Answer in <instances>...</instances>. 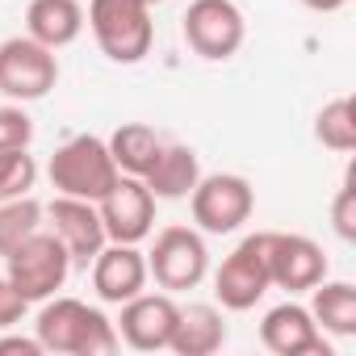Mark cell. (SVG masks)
Returning a JSON list of instances; mask_svg holds the SVG:
<instances>
[{"mask_svg":"<svg viewBox=\"0 0 356 356\" xmlns=\"http://www.w3.org/2000/svg\"><path fill=\"white\" fill-rule=\"evenodd\" d=\"M38 339L47 352H67V356H113L118 352V327L97 310L76 298H47L38 310Z\"/></svg>","mask_w":356,"mask_h":356,"instance_id":"6da1fadb","label":"cell"},{"mask_svg":"<svg viewBox=\"0 0 356 356\" xmlns=\"http://www.w3.org/2000/svg\"><path fill=\"white\" fill-rule=\"evenodd\" d=\"M118 163L109 155V143L97 134H76L51 155V185L59 197H80V202H101L118 185Z\"/></svg>","mask_w":356,"mask_h":356,"instance_id":"7a4b0ae2","label":"cell"},{"mask_svg":"<svg viewBox=\"0 0 356 356\" xmlns=\"http://www.w3.org/2000/svg\"><path fill=\"white\" fill-rule=\"evenodd\" d=\"M88 26L97 34V47L113 63H138L151 51L155 26L151 9L143 0H92L88 5Z\"/></svg>","mask_w":356,"mask_h":356,"instance_id":"3957f363","label":"cell"},{"mask_svg":"<svg viewBox=\"0 0 356 356\" xmlns=\"http://www.w3.org/2000/svg\"><path fill=\"white\" fill-rule=\"evenodd\" d=\"M5 264H9V281L22 289L26 302H47V298H55V289H63V281H67V273H72L67 248L59 243L55 231H42V227H38L30 239H22V243L5 256Z\"/></svg>","mask_w":356,"mask_h":356,"instance_id":"277c9868","label":"cell"},{"mask_svg":"<svg viewBox=\"0 0 356 356\" xmlns=\"http://www.w3.org/2000/svg\"><path fill=\"white\" fill-rule=\"evenodd\" d=\"M268 252H273V231H256L222 260V268L214 277V293L227 310H252L268 293V285H273Z\"/></svg>","mask_w":356,"mask_h":356,"instance_id":"5b68a950","label":"cell"},{"mask_svg":"<svg viewBox=\"0 0 356 356\" xmlns=\"http://www.w3.org/2000/svg\"><path fill=\"white\" fill-rule=\"evenodd\" d=\"M189 206H193V222L206 231V235H231L239 231L252 210H256V193L243 176L235 172H214V176H202L189 193Z\"/></svg>","mask_w":356,"mask_h":356,"instance_id":"8992f818","label":"cell"},{"mask_svg":"<svg viewBox=\"0 0 356 356\" xmlns=\"http://www.w3.org/2000/svg\"><path fill=\"white\" fill-rule=\"evenodd\" d=\"M210 268V252H206V239L189 227H168L155 235V248L147 252V277H155L159 289L168 293H181V289H193L202 285Z\"/></svg>","mask_w":356,"mask_h":356,"instance_id":"52a82bcc","label":"cell"},{"mask_svg":"<svg viewBox=\"0 0 356 356\" xmlns=\"http://www.w3.org/2000/svg\"><path fill=\"white\" fill-rule=\"evenodd\" d=\"M185 42L193 55L210 59V63H222L231 59L239 47H243V13L235 0H193V5L185 9Z\"/></svg>","mask_w":356,"mask_h":356,"instance_id":"ba28073f","label":"cell"},{"mask_svg":"<svg viewBox=\"0 0 356 356\" xmlns=\"http://www.w3.org/2000/svg\"><path fill=\"white\" fill-rule=\"evenodd\" d=\"M59 80L55 51L26 38H5L0 42V92L13 101H42Z\"/></svg>","mask_w":356,"mask_h":356,"instance_id":"9c48e42d","label":"cell"},{"mask_svg":"<svg viewBox=\"0 0 356 356\" xmlns=\"http://www.w3.org/2000/svg\"><path fill=\"white\" fill-rule=\"evenodd\" d=\"M97 214L109 243H143L155 227V193L143 176H118V185L97 202Z\"/></svg>","mask_w":356,"mask_h":356,"instance_id":"30bf717a","label":"cell"},{"mask_svg":"<svg viewBox=\"0 0 356 356\" xmlns=\"http://www.w3.org/2000/svg\"><path fill=\"white\" fill-rule=\"evenodd\" d=\"M176 306L168 293H134L130 302H122V318H118V335L134 348V352H159L172 339L176 327Z\"/></svg>","mask_w":356,"mask_h":356,"instance_id":"8fae6325","label":"cell"},{"mask_svg":"<svg viewBox=\"0 0 356 356\" xmlns=\"http://www.w3.org/2000/svg\"><path fill=\"white\" fill-rule=\"evenodd\" d=\"M260 343L277 356H327V339L314 323V314L298 302H281L260 323Z\"/></svg>","mask_w":356,"mask_h":356,"instance_id":"7c38bea8","label":"cell"},{"mask_svg":"<svg viewBox=\"0 0 356 356\" xmlns=\"http://www.w3.org/2000/svg\"><path fill=\"white\" fill-rule=\"evenodd\" d=\"M268 273H273V285H281L289 293H310L327 277V256L306 235H281V231H273Z\"/></svg>","mask_w":356,"mask_h":356,"instance_id":"4fadbf2b","label":"cell"},{"mask_svg":"<svg viewBox=\"0 0 356 356\" xmlns=\"http://www.w3.org/2000/svg\"><path fill=\"white\" fill-rule=\"evenodd\" d=\"M47 214H51L55 235H59V243L67 248L72 264H80V268H88V264L97 260V252L109 243V239H105V227H101V214H97V202L55 197Z\"/></svg>","mask_w":356,"mask_h":356,"instance_id":"5bb4252c","label":"cell"},{"mask_svg":"<svg viewBox=\"0 0 356 356\" xmlns=\"http://www.w3.org/2000/svg\"><path fill=\"white\" fill-rule=\"evenodd\" d=\"M147 285V256L134 243H109L97 252L92 260V289L101 293V302H130L134 293H143Z\"/></svg>","mask_w":356,"mask_h":356,"instance_id":"9a60e30c","label":"cell"},{"mask_svg":"<svg viewBox=\"0 0 356 356\" xmlns=\"http://www.w3.org/2000/svg\"><path fill=\"white\" fill-rule=\"evenodd\" d=\"M197 181H202V163H197V151L185 143H163L151 172L143 176V185L155 193V202H181L193 193Z\"/></svg>","mask_w":356,"mask_h":356,"instance_id":"2e32d148","label":"cell"},{"mask_svg":"<svg viewBox=\"0 0 356 356\" xmlns=\"http://www.w3.org/2000/svg\"><path fill=\"white\" fill-rule=\"evenodd\" d=\"M84 30V5L80 0H30L26 9V34L51 51L72 47Z\"/></svg>","mask_w":356,"mask_h":356,"instance_id":"e0dca14e","label":"cell"},{"mask_svg":"<svg viewBox=\"0 0 356 356\" xmlns=\"http://www.w3.org/2000/svg\"><path fill=\"white\" fill-rule=\"evenodd\" d=\"M227 343V323L214 306L197 302V306H185L176 314V327H172V339L168 348L176 356H210Z\"/></svg>","mask_w":356,"mask_h":356,"instance_id":"ac0fdd59","label":"cell"},{"mask_svg":"<svg viewBox=\"0 0 356 356\" xmlns=\"http://www.w3.org/2000/svg\"><path fill=\"white\" fill-rule=\"evenodd\" d=\"M159 151H163V138L143 122H126L109 134V155L122 176H147Z\"/></svg>","mask_w":356,"mask_h":356,"instance_id":"d6986e66","label":"cell"},{"mask_svg":"<svg viewBox=\"0 0 356 356\" xmlns=\"http://www.w3.org/2000/svg\"><path fill=\"white\" fill-rule=\"evenodd\" d=\"M314 302H310V314L318 323V331H331L339 339L356 335V289L348 281H318L314 289Z\"/></svg>","mask_w":356,"mask_h":356,"instance_id":"ffe728a7","label":"cell"},{"mask_svg":"<svg viewBox=\"0 0 356 356\" xmlns=\"http://www.w3.org/2000/svg\"><path fill=\"white\" fill-rule=\"evenodd\" d=\"M314 138H318L327 151H339V155L356 151V113H352V101H348V97H335L331 105L318 109V118H314Z\"/></svg>","mask_w":356,"mask_h":356,"instance_id":"44dd1931","label":"cell"},{"mask_svg":"<svg viewBox=\"0 0 356 356\" xmlns=\"http://www.w3.org/2000/svg\"><path fill=\"white\" fill-rule=\"evenodd\" d=\"M42 227V206L26 193V197H9L0 202V256H9L22 239H30Z\"/></svg>","mask_w":356,"mask_h":356,"instance_id":"7402d4cb","label":"cell"},{"mask_svg":"<svg viewBox=\"0 0 356 356\" xmlns=\"http://www.w3.org/2000/svg\"><path fill=\"white\" fill-rule=\"evenodd\" d=\"M38 181V163L34 155H26V147L17 151H0V202L9 197H26Z\"/></svg>","mask_w":356,"mask_h":356,"instance_id":"603a6c76","label":"cell"},{"mask_svg":"<svg viewBox=\"0 0 356 356\" xmlns=\"http://www.w3.org/2000/svg\"><path fill=\"white\" fill-rule=\"evenodd\" d=\"M34 138V122L26 109H13V105H0V151H17V147H30Z\"/></svg>","mask_w":356,"mask_h":356,"instance_id":"cb8c5ba5","label":"cell"},{"mask_svg":"<svg viewBox=\"0 0 356 356\" xmlns=\"http://www.w3.org/2000/svg\"><path fill=\"white\" fill-rule=\"evenodd\" d=\"M352 202H356L352 181H343V189H339V197H335V206H331V222H335V235H339L343 243L356 239V210H352Z\"/></svg>","mask_w":356,"mask_h":356,"instance_id":"d4e9b609","label":"cell"},{"mask_svg":"<svg viewBox=\"0 0 356 356\" xmlns=\"http://www.w3.org/2000/svg\"><path fill=\"white\" fill-rule=\"evenodd\" d=\"M26 298H22V289L9 281V277H0V327H17L22 318H26Z\"/></svg>","mask_w":356,"mask_h":356,"instance_id":"484cf974","label":"cell"},{"mask_svg":"<svg viewBox=\"0 0 356 356\" xmlns=\"http://www.w3.org/2000/svg\"><path fill=\"white\" fill-rule=\"evenodd\" d=\"M47 348H42V339L34 335H5V339H0V356H42Z\"/></svg>","mask_w":356,"mask_h":356,"instance_id":"4316f807","label":"cell"},{"mask_svg":"<svg viewBox=\"0 0 356 356\" xmlns=\"http://www.w3.org/2000/svg\"><path fill=\"white\" fill-rule=\"evenodd\" d=\"M306 9H314V13H335V9H343L348 0H302Z\"/></svg>","mask_w":356,"mask_h":356,"instance_id":"83f0119b","label":"cell"},{"mask_svg":"<svg viewBox=\"0 0 356 356\" xmlns=\"http://www.w3.org/2000/svg\"><path fill=\"white\" fill-rule=\"evenodd\" d=\"M143 5H147V9H151V5H159V0H143Z\"/></svg>","mask_w":356,"mask_h":356,"instance_id":"f1b7e54d","label":"cell"}]
</instances>
